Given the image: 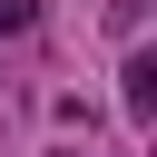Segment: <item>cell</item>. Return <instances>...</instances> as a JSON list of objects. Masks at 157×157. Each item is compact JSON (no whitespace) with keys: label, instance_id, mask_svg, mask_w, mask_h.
<instances>
[{"label":"cell","instance_id":"cell-1","mask_svg":"<svg viewBox=\"0 0 157 157\" xmlns=\"http://www.w3.org/2000/svg\"><path fill=\"white\" fill-rule=\"evenodd\" d=\"M157 108V59H128V118Z\"/></svg>","mask_w":157,"mask_h":157},{"label":"cell","instance_id":"cell-2","mask_svg":"<svg viewBox=\"0 0 157 157\" xmlns=\"http://www.w3.org/2000/svg\"><path fill=\"white\" fill-rule=\"evenodd\" d=\"M20 29H39V0H0V39H20Z\"/></svg>","mask_w":157,"mask_h":157}]
</instances>
